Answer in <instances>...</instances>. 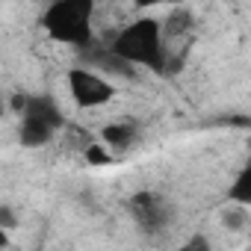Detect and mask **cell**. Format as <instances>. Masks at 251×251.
<instances>
[{
    "mask_svg": "<svg viewBox=\"0 0 251 251\" xmlns=\"http://www.w3.org/2000/svg\"><path fill=\"white\" fill-rule=\"evenodd\" d=\"M36 251H42V248H36Z\"/></svg>",
    "mask_w": 251,
    "mask_h": 251,
    "instance_id": "15",
    "label": "cell"
},
{
    "mask_svg": "<svg viewBox=\"0 0 251 251\" xmlns=\"http://www.w3.org/2000/svg\"><path fill=\"white\" fill-rule=\"evenodd\" d=\"M172 251H189V248H186V242H183V245H177V248H172Z\"/></svg>",
    "mask_w": 251,
    "mask_h": 251,
    "instance_id": "14",
    "label": "cell"
},
{
    "mask_svg": "<svg viewBox=\"0 0 251 251\" xmlns=\"http://www.w3.org/2000/svg\"><path fill=\"white\" fill-rule=\"evenodd\" d=\"M83 160H86L89 166H106V163L112 160V154H109V148H106L103 142H92V145L83 151Z\"/></svg>",
    "mask_w": 251,
    "mask_h": 251,
    "instance_id": "11",
    "label": "cell"
},
{
    "mask_svg": "<svg viewBox=\"0 0 251 251\" xmlns=\"http://www.w3.org/2000/svg\"><path fill=\"white\" fill-rule=\"evenodd\" d=\"M109 48L115 56H121L127 65L133 68H148V71H157V74H166V65H169V45H166V36H163V24L157 18H136L130 24H124L121 30L112 33L109 39Z\"/></svg>",
    "mask_w": 251,
    "mask_h": 251,
    "instance_id": "1",
    "label": "cell"
},
{
    "mask_svg": "<svg viewBox=\"0 0 251 251\" xmlns=\"http://www.w3.org/2000/svg\"><path fill=\"white\" fill-rule=\"evenodd\" d=\"M160 24H163V36H166V45H169L172 39H177V36H183V33L192 30L195 15H192L189 6H175V9L166 15V21H160Z\"/></svg>",
    "mask_w": 251,
    "mask_h": 251,
    "instance_id": "8",
    "label": "cell"
},
{
    "mask_svg": "<svg viewBox=\"0 0 251 251\" xmlns=\"http://www.w3.org/2000/svg\"><path fill=\"white\" fill-rule=\"evenodd\" d=\"M222 225L227 230H245L248 227V207H239V204H227L222 213H219Z\"/></svg>",
    "mask_w": 251,
    "mask_h": 251,
    "instance_id": "10",
    "label": "cell"
},
{
    "mask_svg": "<svg viewBox=\"0 0 251 251\" xmlns=\"http://www.w3.org/2000/svg\"><path fill=\"white\" fill-rule=\"evenodd\" d=\"M100 139L112 151H127L139 139V124L136 121H127V118H124V121H112V124H106V127L100 130Z\"/></svg>",
    "mask_w": 251,
    "mask_h": 251,
    "instance_id": "7",
    "label": "cell"
},
{
    "mask_svg": "<svg viewBox=\"0 0 251 251\" xmlns=\"http://www.w3.org/2000/svg\"><path fill=\"white\" fill-rule=\"evenodd\" d=\"M127 210H130V219L136 222V227L148 236H157L172 225V204L154 189L133 192L127 201Z\"/></svg>",
    "mask_w": 251,
    "mask_h": 251,
    "instance_id": "4",
    "label": "cell"
},
{
    "mask_svg": "<svg viewBox=\"0 0 251 251\" xmlns=\"http://www.w3.org/2000/svg\"><path fill=\"white\" fill-rule=\"evenodd\" d=\"M186 248H189V251H213V248H210V239H207L204 233H192L189 242H186Z\"/></svg>",
    "mask_w": 251,
    "mask_h": 251,
    "instance_id": "12",
    "label": "cell"
},
{
    "mask_svg": "<svg viewBox=\"0 0 251 251\" xmlns=\"http://www.w3.org/2000/svg\"><path fill=\"white\" fill-rule=\"evenodd\" d=\"M0 225H3V230L15 227V216H12V207H9V204L0 207Z\"/></svg>",
    "mask_w": 251,
    "mask_h": 251,
    "instance_id": "13",
    "label": "cell"
},
{
    "mask_svg": "<svg viewBox=\"0 0 251 251\" xmlns=\"http://www.w3.org/2000/svg\"><path fill=\"white\" fill-rule=\"evenodd\" d=\"M83 59L89 62L86 68H92V71H98V74H112V77H124V80H133V77H136V68L127 65L121 56H115L109 45H106V48L92 45L89 50H83Z\"/></svg>",
    "mask_w": 251,
    "mask_h": 251,
    "instance_id": "6",
    "label": "cell"
},
{
    "mask_svg": "<svg viewBox=\"0 0 251 251\" xmlns=\"http://www.w3.org/2000/svg\"><path fill=\"white\" fill-rule=\"evenodd\" d=\"M92 18H95V0H56L42 12L39 24L53 42L77 48L83 53L95 45Z\"/></svg>",
    "mask_w": 251,
    "mask_h": 251,
    "instance_id": "2",
    "label": "cell"
},
{
    "mask_svg": "<svg viewBox=\"0 0 251 251\" xmlns=\"http://www.w3.org/2000/svg\"><path fill=\"white\" fill-rule=\"evenodd\" d=\"M18 118V139L24 148H42L53 139L56 130L65 127V115L50 95H27Z\"/></svg>",
    "mask_w": 251,
    "mask_h": 251,
    "instance_id": "3",
    "label": "cell"
},
{
    "mask_svg": "<svg viewBox=\"0 0 251 251\" xmlns=\"http://www.w3.org/2000/svg\"><path fill=\"white\" fill-rule=\"evenodd\" d=\"M68 92L80 109H95V106H103L115 98V86L103 74H98L86 65H77L68 71Z\"/></svg>",
    "mask_w": 251,
    "mask_h": 251,
    "instance_id": "5",
    "label": "cell"
},
{
    "mask_svg": "<svg viewBox=\"0 0 251 251\" xmlns=\"http://www.w3.org/2000/svg\"><path fill=\"white\" fill-rule=\"evenodd\" d=\"M227 204H239V207H251V157L245 160V166L236 172L230 189H227Z\"/></svg>",
    "mask_w": 251,
    "mask_h": 251,
    "instance_id": "9",
    "label": "cell"
}]
</instances>
